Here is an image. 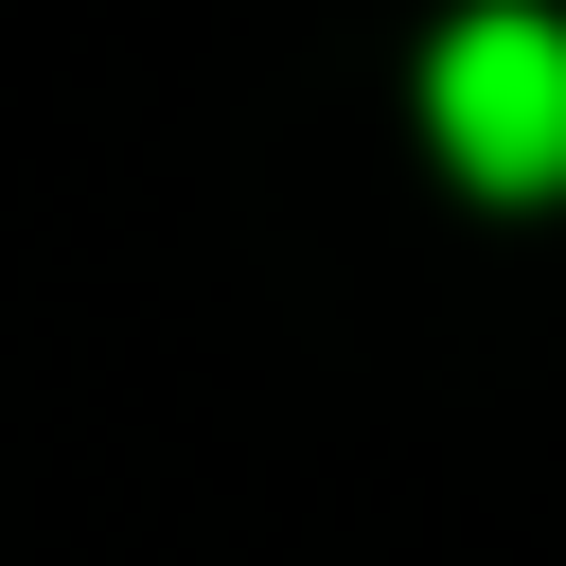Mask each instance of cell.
I'll list each match as a JSON object with an SVG mask.
<instances>
[{"instance_id":"6da1fadb","label":"cell","mask_w":566,"mask_h":566,"mask_svg":"<svg viewBox=\"0 0 566 566\" xmlns=\"http://www.w3.org/2000/svg\"><path fill=\"white\" fill-rule=\"evenodd\" d=\"M424 124L478 195H548L566 177V18L531 0H478L442 53H424Z\"/></svg>"}]
</instances>
